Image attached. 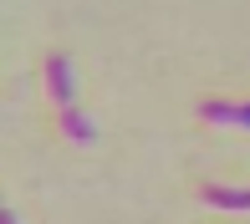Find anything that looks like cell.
<instances>
[{
	"mask_svg": "<svg viewBox=\"0 0 250 224\" xmlns=\"http://www.w3.org/2000/svg\"><path fill=\"white\" fill-rule=\"evenodd\" d=\"M46 87H51L56 112L77 107V72H72V56H66V51H51L46 56Z\"/></svg>",
	"mask_w": 250,
	"mask_h": 224,
	"instance_id": "obj_1",
	"label": "cell"
},
{
	"mask_svg": "<svg viewBox=\"0 0 250 224\" xmlns=\"http://www.w3.org/2000/svg\"><path fill=\"white\" fill-rule=\"evenodd\" d=\"M199 117L204 122H220V128H250V102H199Z\"/></svg>",
	"mask_w": 250,
	"mask_h": 224,
	"instance_id": "obj_2",
	"label": "cell"
},
{
	"mask_svg": "<svg viewBox=\"0 0 250 224\" xmlns=\"http://www.w3.org/2000/svg\"><path fill=\"white\" fill-rule=\"evenodd\" d=\"M204 204L214 209H235V214H250V188H235V184H204L199 188Z\"/></svg>",
	"mask_w": 250,
	"mask_h": 224,
	"instance_id": "obj_3",
	"label": "cell"
},
{
	"mask_svg": "<svg viewBox=\"0 0 250 224\" xmlns=\"http://www.w3.org/2000/svg\"><path fill=\"white\" fill-rule=\"evenodd\" d=\"M56 117H62V132L72 143H92L97 138V128H92V117H87L82 107H66V112H56Z\"/></svg>",
	"mask_w": 250,
	"mask_h": 224,
	"instance_id": "obj_4",
	"label": "cell"
},
{
	"mask_svg": "<svg viewBox=\"0 0 250 224\" xmlns=\"http://www.w3.org/2000/svg\"><path fill=\"white\" fill-rule=\"evenodd\" d=\"M0 224H21V214L16 209H0Z\"/></svg>",
	"mask_w": 250,
	"mask_h": 224,
	"instance_id": "obj_5",
	"label": "cell"
}]
</instances>
